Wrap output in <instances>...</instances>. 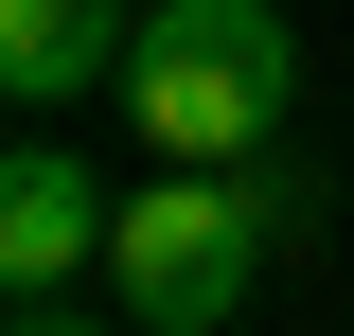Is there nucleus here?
<instances>
[{"label": "nucleus", "mask_w": 354, "mask_h": 336, "mask_svg": "<svg viewBox=\"0 0 354 336\" xmlns=\"http://www.w3.org/2000/svg\"><path fill=\"white\" fill-rule=\"evenodd\" d=\"M106 230H124V195H106L71 142H18V160H0V283L18 301H71L88 265H106Z\"/></svg>", "instance_id": "nucleus-3"}, {"label": "nucleus", "mask_w": 354, "mask_h": 336, "mask_svg": "<svg viewBox=\"0 0 354 336\" xmlns=\"http://www.w3.org/2000/svg\"><path fill=\"white\" fill-rule=\"evenodd\" d=\"M142 53V0H0V88L18 106H88Z\"/></svg>", "instance_id": "nucleus-4"}, {"label": "nucleus", "mask_w": 354, "mask_h": 336, "mask_svg": "<svg viewBox=\"0 0 354 336\" xmlns=\"http://www.w3.org/2000/svg\"><path fill=\"white\" fill-rule=\"evenodd\" d=\"M283 18L266 0H142V53H124V124L160 142V177H266L283 142Z\"/></svg>", "instance_id": "nucleus-1"}, {"label": "nucleus", "mask_w": 354, "mask_h": 336, "mask_svg": "<svg viewBox=\"0 0 354 336\" xmlns=\"http://www.w3.org/2000/svg\"><path fill=\"white\" fill-rule=\"evenodd\" d=\"M266 248H283L266 177H142L124 230H106V319H124V336H213Z\"/></svg>", "instance_id": "nucleus-2"}, {"label": "nucleus", "mask_w": 354, "mask_h": 336, "mask_svg": "<svg viewBox=\"0 0 354 336\" xmlns=\"http://www.w3.org/2000/svg\"><path fill=\"white\" fill-rule=\"evenodd\" d=\"M18 336H124V319H88V301H18Z\"/></svg>", "instance_id": "nucleus-5"}]
</instances>
